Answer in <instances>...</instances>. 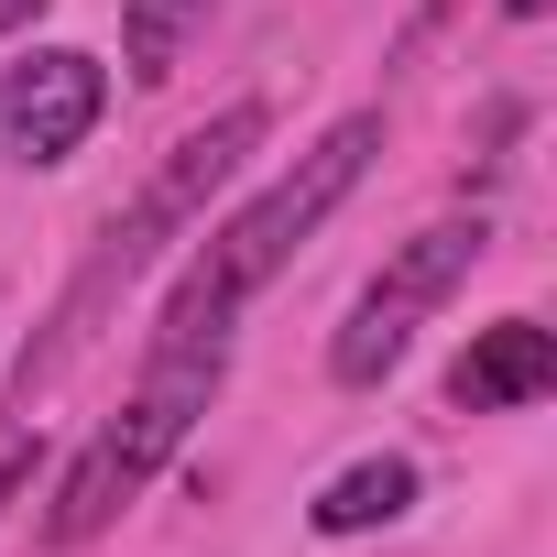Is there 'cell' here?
I'll return each instance as SVG.
<instances>
[{"label":"cell","mask_w":557,"mask_h":557,"mask_svg":"<svg viewBox=\"0 0 557 557\" xmlns=\"http://www.w3.org/2000/svg\"><path fill=\"white\" fill-rule=\"evenodd\" d=\"M372 153H383V110H350V121H329L285 175H273L219 240H208V262L186 273V285L164 296V329H153V350H230V318L285 273L318 230H329V208L372 175Z\"/></svg>","instance_id":"obj_1"},{"label":"cell","mask_w":557,"mask_h":557,"mask_svg":"<svg viewBox=\"0 0 557 557\" xmlns=\"http://www.w3.org/2000/svg\"><path fill=\"white\" fill-rule=\"evenodd\" d=\"M219 350H153L143 361V383H132V405L77 448V470L55 481V503H45V546H88V535H110L121 524V503L197 437V416L219 405Z\"/></svg>","instance_id":"obj_2"},{"label":"cell","mask_w":557,"mask_h":557,"mask_svg":"<svg viewBox=\"0 0 557 557\" xmlns=\"http://www.w3.org/2000/svg\"><path fill=\"white\" fill-rule=\"evenodd\" d=\"M492 251V230L481 219H437V230H416L372 285H361V307L339 318V339H329V383H383L394 361H405V339H416V318H437L459 285H470V262Z\"/></svg>","instance_id":"obj_3"},{"label":"cell","mask_w":557,"mask_h":557,"mask_svg":"<svg viewBox=\"0 0 557 557\" xmlns=\"http://www.w3.org/2000/svg\"><path fill=\"white\" fill-rule=\"evenodd\" d=\"M99 110H110V66L77 55V45H45L0 77V143H12V164H66L99 132Z\"/></svg>","instance_id":"obj_4"},{"label":"cell","mask_w":557,"mask_h":557,"mask_svg":"<svg viewBox=\"0 0 557 557\" xmlns=\"http://www.w3.org/2000/svg\"><path fill=\"white\" fill-rule=\"evenodd\" d=\"M262 132H273V110H262V99H230L219 121H197V132L164 153V175H153L132 208H143V219H164V230H186V219H197V208H208V197L262 153Z\"/></svg>","instance_id":"obj_5"},{"label":"cell","mask_w":557,"mask_h":557,"mask_svg":"<svg viewBox=\"0 0 557 557\" xmlns=\"http://www.w3.org/2000/svg\"><path fill=\"white\" fill-rule=\"evenodd\" d=\"M546 383H557V329L492 318V329H470V350H459V372H448V405H459V416H513V405H535Z\"/></svg>","instance_id":"obj_6"},{"label":"cell","mask_w":557,"mask_h":557,"mask_svg":"<svg viewBox=\"0 0 557 557\" xmlns=\"http://www.w3.org/2000/svg\"><path fill=\"white\" fill-rule=\"evenodd\" d=\"M405 513H416V459H405V448H372V459L329 470L318 503H307L318 535H372V524H405Z\"/></svg>","instance_id":"obj_7"},{"label":"cell","mask_w":557,"mask_h":557,"mask_svg":"<svg viewBox=\"0 0 557 557\" xmlns=\"http://www.w3.org/2000/svg\"><path fill=\"white\" fill-rule=\"evenodd\" d=\"M208 12H219V0H121V66H132V88H175V66L208 34Z\"/></svg>","instance_id":"obj_8"},{"label":"cell","mask_w":557,"mask_h":557,"mask_svg":"<svg viewBox=\"0 0 557 557\" xmlns=\"http://www.w3.org/2000/svg\"><path fill=\"white\" fill-rule=\"evenodd\" d=\"M23 481H34V437H12V448H0V503H12Z\"/></svg>","instance_id":"obj_9"},{"label":"cell","mask_w":557,"mask_h":557,"mask_svg":"<svg viewBox=\"0 0 557 557\" xmlns=\"http://www.w3.org/2000/svg\"><path fill=\"white\" fill-rule=\"evenodd\" d=\"M34 12H45V0H0V45H12V34H23Z\"/></svg>","instance_id":"obj_10"},{"label":"cell","mask_w":557,"mask_h":557,"mask_svg":"<svg viewBox=\"0 0 557 557\" xmlns=\"http://www.w3.org/2000/svg\"><path fill=\"white\" fill-rule=\"evenodd\" d=\"M503 12H513V23H546V0H503Z\"/></svg>","instance_id":"obj_11"}]
</instances>
